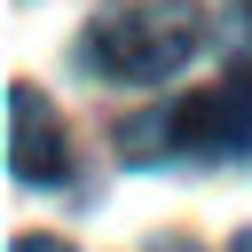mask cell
I'll return each instance as SVG.
<instances>
[{
  "mask_svg": "<svg viewBox=\"0 0 252 252\" xmlns=\"http://www.w3.org/2000/svg\"><path fill=\"white\" fill-rule=\"evenodd\" d=\"M8 173L32 181V189H55L71 181V142H63V110L32 87V79H8Z\"/></svg>",
  "mask_w": 252,
  "mask_h": 252,
  "instance_id": "3957f363",
  "label": "cell"
},
{
  "mask_svg": "<svg viewBox=\"0 0 252 252\" xmlns=\"http://www.w3.org/2000/svg\"><path fill=\"white\" fill-rule=\"evenodd\" d=\"M205 47V8L197 0H118L87 24L79 55L126 87H150V79H173L189 55Z\"/></svg>",
  "mask_w": 252,
  "mask_h": 252,
  "instance_id": "6da1fadb",
  "label": "cell"
},
{
  "mask_svg": "<svg viewBox=\"0 0 252 252\" xmlns=\"http://www.w3.org/2000/svg\"><path fill=\"white\" fill-rule=\"evenodd\" d=\"M228 252H252V228H244V236H236V244H228Z\"/></svg>",
  "mask_w": 252,
  "mask_h": 252,
  "instance_id": "8992f818",
  "label": "cell"
},
{
  "mask_svg": "<svg viewBox=\"0 0 252 252\" xmlns=\"http://www.w3.org/2000/svg\"><path fill=\"white\" fill-rule=\"evenodd\" d=\"M16 252H71L63 236H16Z\"/></svg>",
  "mask_w": 252,
  "mask_h": 252,
  "instance_id": "277c9868",
  "label": "cell"
},
{
  "mask_svg": "<svg viewBox=\"0 0 252 252\" xmlns=\"http://www.w3.org/2000/svg\"><path fill=\"white\" fill-rule=\"evenodd\" d=\"M228 16H236V32L252 39V0H228Z\"/></svg>",
  "mask_w": 252,
  "mask_h": 252,
  "instance_id": "5b68a950",
  "label": "cell"
},
{
  "mask_svg": "<svg viewBox=\"0 0 252 252\" xmlns=\"http://www.w3.org/2000/svg\"><path fill=\"white\" fill-rule=\"evenodd\" d=\"M165 126H173V150H189V158H252V63L181 94L165 110Z\"/></svg>",
  "mask_w": 252,
  "mask_h": 252,
  "instance_id": "7a4b0ae2",
  "label": "cell"
}]
</instances>
